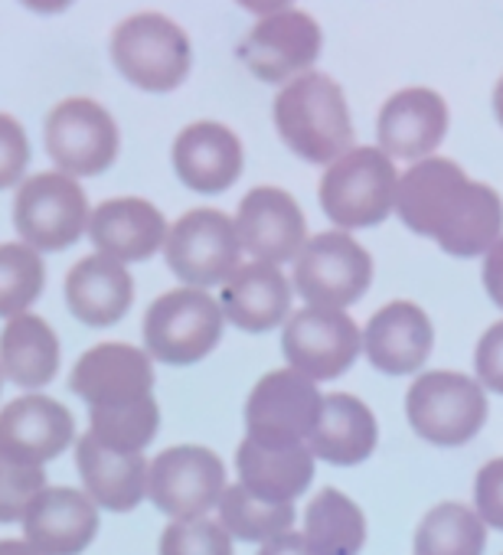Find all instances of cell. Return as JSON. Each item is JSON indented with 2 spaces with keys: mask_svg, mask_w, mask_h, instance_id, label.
I'll list each match as a JSON object with an SVG mask.
<instances>
[{
  "mask_svg": "<svg viewBox=\"0 0 503 555\" xmlns=\"http://www.w3.org/2000/svg\"><path fill=\"white\" fill-rule=\"evenodd\" d=\"M279 138L308 164L331 167L353 147V121L347 95L337 79L324 73H305L292 79L272 105Z\"/></svg>",
  "mask_w": 503,
  "mask_h": 555,
  "instance_id": "6da1fadb",
  "label": "cell"
},
{
  "mask_svg": "<svg viewBox=\"0 0 503 555\" xmlns=\"http://www.w3.org/2000/svg\"><path fill=\"white\" fill-rule=\"evenodd\" d=\"M112 63L141 92L164 95L183 86L193 66V47L180 24L144 11L112 30Z\"/></svg>",
  "mask_w": 503,
  "mask_h": 555,
  "instance_id": "7a4b0ae2",
  "label": "cell"
},
{
  "mask_svg": "<svg viewBox=\"0 0 503 555\" xmlns=\"http://www.w3.org/2000/svg\"><path fill=\"white\" fill-rule=\"evenodd\" d=\"M490 402L474 376L454 370H428L405 392V418L412 431L435 448H461L487 425Z\"/></svg>",
  "mask_w": 503,
  "mask_h": 555,
  "instance_id": "3957f363",
  "label": "cell"
},
{
  "mask_svg": "<svg viewBox=\"0 0 503 555\" xmlns=\"http://www.w3.org/2000/svg\"><path fill=\"white\" fill-rule=\"evenodd\" d=\"M396 186L399 173L392 157L379 147H350L324 170L318 196L324 216L350 232L379 225L389 212H396Z\"/></svg>",
  "mask_w": 503,
  "mask_h": 555,
  "instance_id": "277c9868",
  "label": "cell"
},
{
  "mask_svg": "<svg viewBox=\"0 0 503 555\" xmlns=\"http://www.w3.org/2000/svg\"><path fill=\"white\" fill-rule=\"evenodd\" d=\"M225 318L219 301L203 288L164 292L144 314L141 337L151 360L164 366H193L222 340Z\"/></svg>",
  "mask_w": 503,
  "mask_h": 555,
  "instance_id": "5b68a950",
  "label": "cell"
},
{
  "mask_svg": "<svg viewBox=\"0 0 503 555\" xmlns=\"http://www.w3.org/2000/svg\"><path fill=\"white\" fill-rule=\"evenodd\" d=\"M292 264V288L305 298L308 308L347 311L373 285L370 251L344 229L311 235Z\"/></svg>",
  "mask_w": 503,
  "mask_h": 555,
  "instance_id": "8992f818",
  "label": "cell"
},
{
  "mask_svg": "<svg viewBox=\"0 0 503 555\" xmlns=\"http://www.w3.org/2000/svg\"><path fill=\"white\" fill-rule=\"evenodd\" d=\"M89 196L76 177L47 170L17 186L14 225L24 245L43 251H63L76 245L89 229Z\"/></svg>",
  "mask_w": 503,
  "mask_h": 555,
  "instance_id": "52a82bcc",
  "label": "cell"
},
{
  "mask_svg": "<svg viewBox=\"0 0 503 555\" xmlns=\"http://www.w3.org/2000/svg\"><path fill=\"white\" fill-rule=\"evenodd\" d=\"M43 144L56 170L79 180L99 177L118 160L121 131L105 105L89 95H73L50 108L43 121Z\"/></svg>",
  "mask_w": 503,
  "mask_h": 555,
  "instance_id": "ba28073f",
  "label": "cell"
},
{
  "mask_svg": "<svg viewBox=\"0 0 503 555\" xmlns=\"http://www.w3.org/2000/svg\"><path fill=\"white\" fill-rule=\"evenodd\" d=\"M164 258L183 288H222L225 278L242 264L235 222L212 206L190 209L167 229Z\"/></svg>",
  "mask_w": 503,
  "mask_h": 555,
  "instance_id": "9c48e42d",
  "label": "cell"
},
{
  "mask_svg": "<svg viewBox=\"0 0 503 555\" xmlns=\"http://www.w3.org/2000/svg\"><path fill=\"white\" fill-rule=\"evenodd\" d=\"M282 353L288 370L308 376L311 383H327L357 363L363 353V331L347 311L305 305L285 321Z\"/></svg>",
  "mask_w": 503,
  "mask_h": 555,
  "instance_id": "30bf717a",
  "label": "cell"
},
{
  "mask_svg": "<svg viewBox=\"0 0 503 555\" xmlns=\"http://www.w3.org/2000/svg\"><path fill=\"white\" fill-rule=\"evenodd\" d=\"M324 396L318 383L295 370H272L245 399V438L262 444H301L321 418Z\"/></svg>",
  "mask_w": 503,
  "mask_h": 555,
  "instance_id": "8fae6325",
  "label": "cell"
},
{
  "mask_svg": "<svg viewBox=\"0 0 503 555\" xmlns=\"http://www.w3.org/2000/svg\"><path fill=\"white\" fill-rule=\"evenodd\" d=\"M225 487L222 457L203 444L167 448L151 461L147 470V500L170 519L206 516Z\"/></svg>",
  "mask_w": 503,
  "mask_h": 555,
  "instance_id": "7c38bea8",
  "label": "cell"
},
{
  "mask_svg": "<svg viewBox=\"0 0 503 555\" xmlns=\"http://www.w3.org/2000/svg\"><path fill=\"white\" fill-rule=\"evenodd\" d=\"M324 47V30L308 11H282L272 17H262L238 43L242 66L269 82H292L318 63Z\"/></svg>",
  "mask_w": 503,
  "mask_h": 555,
  "instance_id": "4fadbf2b",
  "label": "cell"
},
{
  "mask_svg": "<svg viewBox=\"0 0 503 555\" xmlns=\"http://www.w3.org/2000/svg\"><path fill=\"white\" fill-rule=\"evenodd\" d=\"M235 235L248 261L288 264L308 242V219L282 186H252L235 209Z\"/></svg>",
  "mask_w": 503,
  "mask_h": 555,
  "instance_id": "5bb4252c",
  "label": "cell"
},
{
  "mask_svg": "<svg viewBox=\"0 0 503 555\" xmlns=\"http://www.w3.org/2000/svg\"><path fill=\"white\" fill-rule=\"evenodd\" d=\"M470 177L461 170V164L448 157H425L415 160L396 186V216L402 225L415 235L438 238L448 222L461 212L467 193H470Z\"/></svg>",
  "mask_w": 503,
  "mask_h": 555,
  "instance_id": "9a60e30c",
  "label": "cell"
},
{
  "mask_svg": "<svg viewBox=\"0 0 503 555\" xmlns=\"http://www.w3.org/2000/svg\"><path fill=\"white\" fill-rule=\"evenodd\" d=\"M69 389L89 409H121L154 392V360L144 347L99 344L79 357L69 373Z\"/></svg>",
  "mask_w": 503,
  "mask_h": 555,
  "instance_id": "2e32d148",
  "label": "cell"
},
{
  "mask_svg": "<svg viewBox=\"0 0 503 555\" xmlns=\"http://www.w3.org/2000/svg\"><path fill=\"white\" fill-rule=\"evenodd\" d=\"M76 438L73 412L40 392L17 396L0 412V454L17 464L43 467L60 457Z\"/></svg>",
  "mask_w": 503,
  "mask_h": 555,
  "instance_id": "e0dca14e",
  "label": "cell"
},
{
  "mask_svg": "<svg viewBox=\"0 0 503 555\" xmlns=\"http://www.w3.org/2000/svg\"><path fill=\"white\" fill-rule=\"evenodd\" d=\"M448 105L435 89H402L386 99L376 118V141L386 157L425 160L444 141Z\"/></svg>",
  "mask_w": 503,
  "mask_h": 555,
  "instance_id": "ac0fdd59",
  "label": "cell"
},
{
  "mask_svg": "<svg viewBox=\"0 0 503 555\" xmlns=\"http://www.w3.org/2000/svg\"><path fill=\"white\" fill-rule=\"evenodd\" d=\"M292 282L282 268L245 261L238 264L219 292V308L225 324L245 334H269L292 318Z\"/></svg>",
  "mask_w": 503,
  "mask_h": 555,
  "instance_id": "d6986e66",
  "label": "cell"
},
{
  "mask_svg": "<svg viewBox=\"0 0 503 555\" xmlns=\"http://www.w3.org/2000/svg\"><path fill=\"white\" fill-rule=\"evenodd\" d=\"M167 229L170 225L154 203L141 196H115L92 209L86 235L92 238L99 255L121 264H134L147 261L154 251L164 248Z\"/></svg>",
  "mask_w": 503,
  "mask_h": 555,
  "instance_id": "ffe728a7",
  "label": "cell"
},
{
  "mask_svg": "<svg viewBox=\"0 0 503 555\" xmlns=\"http://www.w3.org/2000/svg\"><path fill=\"white\" fill-rule=\"evenodd\" d=\"M435 347L431 318L412 301H392L379 308L363 331V353L373 370L386 376L418 373Z\"/></svg>",
  "mask_w": 503,
  "mask_h": 555,
  "instance_id": "44dd1931",
  "label": "cell"
},
{
  "mask_svg": "<svg viewBox=\"0 0 503 555\" xmlns=\"http://www.w3.org/2000/svg\"><path fill=\"white\" fill-rule=\"evenodd\" d=\"M173 173L193 193H222L242 177V141L219 121H193L173 138Z\"/></svg>",
  "mask_w": 503,
  "mask_h": 555,
  "instance_id": "7402d4cb",
  "label": "cell"
},
{
  "mask_svg": "<svg viewBox=\"0 0 503 555\" xmlns=\"http://www.w3.org/2000/svg\"><path fill=\"white\" fill-rule=\"evenodd\" d=\"M95 535L99 506L76 487H47L24 516V539L40 555H82Z\"/></svg>",
  "mask_w": 503,
  "mask_h": 555,
  "instance_id": "603a6c76",
  "label": "cell"
},
{
  "mask_svg": "<svg viewBox=\"0 0 503 555\" xmlns=\"http://www.w3.org/2000/svg\"><path fill=\"white\" fill-rule=\"evenodd\" d=\"M134 305L131 271L99 251L79 258L66 274V308L86 327H112Z\"/></svg>",
  "mask_w": 503,
  "mask_h": 555,
  "instance_id": "cb8c5ba5",
  "label": "cell"
},
{
  "mask_svg": "<svg viewBox=\"0 0 503 555\" xmlns=\"http://www.w3.org/2000/svg\"><path fill=\"white\" fill-rule=\"evenodd\" d=\"M318 457L311 454L308 441L301 444H262L242 438L235 451L238 483L269 503H295L314 480Z\"/></svg>",
  "mask_w": 503,
  "mask_h": 555,
  "instance_id": "d4e9b609",
  "label": "cell"
},
{
  "mask_svg": "<svg viewBox=\"0 0 503 555\" xmlns=\"http://www.w3.org/2000/svg\"><path fill=\"white\" fill-rule=\"evenodd\" d=\"M76 464L89 500L112 513H128L147 496V457L138 451H115L95 435H82L76 444Z\"/></svg>",
  "mask_w": 503,
  "mask_h": 555,
  "instance_id": "484cf974",
  "label": "cell"
},
{
  "mask_svg": "<svg viewBox=\"0 0 503 555\" xmlns=\"http://www.w3.org/2000/svg\"><path fill=\"white\" fill-rule=\"evenodd\" d=\"M379 444V425L370 405L350 392H331L324 396L321 418L308 438V448L318 461H327L334 467H353L363 464Z\"/></svg>",
  "mask_w": 503,
  "mask_h": 555,
  "instance_id": "4316f807",
  "label": "cell"
},
{
  "mask_svg": "<svg viewBox=\"0 0 503 555\" xmlns=\"http://www.w3.org/2000/svg\"><path fill=\"white\" fill-rule=\"evenodd\" d=\"M0 373L27 392L50 386L60 373L56 331L30 311L8 321L4 334H0Z\"/></svg>",
  "mask_w": 503,
  "mask_h": 555,
  "instance_id": "83f0119b",
  "label": "cell"
},
{
  "mask_svg": "<svg viewBox=\"0 0 503 555\" xmlns=\"http://www.w3.org/2000/svg\"><path fill=\"white\" fill-rule=\"evenodd\" d=\"M305 539L318 555H360L366 545V516L344 490H321L305 509Z\"/></svg>",
  "mask_w": 503,
  "mask_h": 555,
  "instance_id": "f1b7e54d",
  "label": "cell"
},
{
  "mask_svg": "<svg viewBox=\"0 0 503 555\" xmlns=\"http://www.w3.org/2000/svg\"><path fill=\"white\" fill-rule=\"evenodd\" d=\"M503 235V199L487 183H470V193L461 212L448 222V229L435 238L444 255L454 258H483L487 248Z\"/></svg>",
  "mask_w": 503,
  "mask_h": 555,
  "instance_id": "f546056e",
  "label": "cell"
},
{
  "mask_svg": "<svg viewBox=\"0 0 503 555\" xmlns=\"http://www.w3.org/2000/svg\"><path fill=\"white\" fill-rule=\"evenodd\" d=\"M219 513V526L238 539V542H272L279 535H285L295 526V503H269L256 493H248L242 483H229L216 503Z\"/></svg>",
  "mask_w": 503,
  "mask_h": 555,
  "instance_id": "4dcf8cb0",
  "label": "cell"
},
{
  "mask_svg": "<svg viewBox=\"0 0 503 555\" xmlns=\"http://www.w3.org/2000/svg\"><path fill=\"white\" fill-rule=\"evenodd\" d=\"M483 519L457 500L431 506L415 529V555H483Z\"/></svg>",
  "mask_w": 503,
  "mask_h": 555,
  "instance_id": "1f68e13d",
  "label": "cell"
},
{
  "mask_svg": "<svg viewBox=\"0 0 503 555\" xmlns=\"http://www.w3.org/2000/svg\"><path fill=\"white\" fill-rule=\"evenodd\" d=\"M47 288L43 255L24 242H0V321H14Z\"/></svg>",
  "mask_w": 503,
  "mask_h": 555,
  "instance_id": "d6a6232c",
  "label": "cell"
},
{
  "mask_svg": "<svg viewBox=\"0 0 503 555\" xmlns=\"http://www.w3.org/2000/svg\"><path fill=\"white\" fill-rule=\"evenodd\" d=\"M157 428H160V409L154 396L121 409H89V435H95L102 444L115 451L144 454V448L157 438Z\"/></svg>",
  "mask_w": 503,
  "mask_h": 555,
  "instance_id": "836d02e7",
  "label": "cell"
},
{
  "mask_svg": "<svg viewBox=\"0 0 503 555\" xmlns=\"http://www.w3.org/2000/svg\"><path fill=\"white\" fill-rule=\"evenodd\" d=\"M160 555H232V535L219 519H170L160 532Z\"/></svg>",
  "mask_w": 503,
  "mask_h": 555,
  "instance_id": "e575fe53",
  "label": "cell"
},
{
  "mask_svg": "<svg viewBox=\"0 0 503 555\" xmlns=\"http://www.w3.org/2000/svg\"><path fill=\"white\" fill-rule=\"evenodd\" d=\"M47 490L43 467L17 464L0 454V522H24L37 496Z\"/></svg>",
  "mask_w": 503,
  "mask_h": 555,
  "instance_id": "d590c367",
  "label": "cell"
},
{
  "mask_svg": "<svg viewBox=\"0 0 503 555\" xmlns=\"http://www.w3.org/2000/svg\"><path fill=\"white\" fill-rule=\"evenodd\" d=\"M27 164H30V141L24 125L14 115L0 112V190L21 186Z\"/></svg>",
  "mask_w": 503,
  "mask_h": 555,
  "instance_id": "8d00e7d4",
  "label": "cell"
},
{
  "mask_svg": "<svg viewBox=\"0 0 503 555\" xmlns=\"http://www.w3.org/2000/svg\"><path fill=\"white\" fill-rule=\"evenodd\" d=\"M474 513L487 529L503 532V457H493L480 467L474 480Z\"/></svg>",
  "mask_w": 503,
  "mask_h": 555,
  "instance_id": "74e56055",
  "label": "cell"
},
{
  "mask_svg": "<svg viewBox=\"0 0 503 555\" xmlns=\"http://www.w3.org/2000/svg\"><path fill=\"white\" fill-rule=\"evenodd\" d=\"M474 379L483 386V392L503 396V321L490 324L474 350Z\"/></svg>",
  "mask_w": 503,
  "mask_h": 555,
  "instance_id": "f35d334b",
  "label": "cell"
},
{
  "mask_svg": "<svg viewBox=\"0 0 503 555\" xmlns=\"http://www.w3.org/2000/svg\"><path fill=\"white\" fill-rule=\"evenodd\" d=\"M480 282H483L487 298L503 311V235H500V238L487 248V255H483Z\"/></svg>",
  "mask_w": 503,
  "mask_h": 555,
  "instance_id": "ab89813d",
  "label": "cell"
},
{
  "mask_svg": "<svg viewBox=\"0 0 503 555\" xmlns=\"http://www.w3.org/2000/svg\"><path fill=\"white\" fill-rule=\"evenodd\" d=\"M259 555H318V552L311 548V542L305 539V532L288 529L285 535L266 542V545L259 548Z\"/></svg>",
  "mask_w": 503,
  "mask_h": 555,
  "instance_id": "60d3db41",
  "label": "cell"
},
{
  "mask_svg": "<svg viewBox=\"0 0 503 555\" xmlns=\"http://www.w3.org/2000/svg\"><path fill=\"white\" fill-rule=\"evenodd\" d=\"M235 4L256 17H272V14L292 11V0H235Z\"/></svg>",
  "mask_w": 503,
  "mask_h": 555,
  "instance_id": "b9f144b4",
  "label": "cell"
},
{
  "mask_svg": "<svg viewBox=\"0 0 503 555\" xmlns=\"http://www.w3.org/2000/svg\"><path fill=\"white\" fill-rule=\"evenodd\" d=\"M21 4L27 11H34V14H40V17H56V14L73 8V0H21Z\"/></svg>",
  "mask_w": 503,
  "mask_h": 555,
  "instance_id": "7bdbcfd3",
  "label": "cell"
},
{
  "mask_svg": "<svg viewBox=\"0 0 503 555\" xmlns=\"http://www.w3.org/2000/svg\"><path fill=\"white\" fill-rule=\"evenodd\" d=\"M0 555H40L27 539H0Z\"/></svg>",
  "mask_w": 503,
  "mask_h": 555,
  "instance_id": "ee69618b",
  "label": "cell"
},
{
  "mask_svg": "<svg viewBox=\"0 0 503 555\" xmlns=\"http://www.w3.org/2000/svg\"><path fill=\"white\" fill-rule=\"evenodd\" d=\"M493 115H496V121H500V128H503V76H500L496 86H493Z\"/></svg>",
  "mask_w": 503,
  "mask_h": 555,
  "instance_id": "f6af8a7d",
  "label": "cell"
},
{
  "mask_svg": "<svg viewBox=\"0 0 503 555\" xmlns=\"http://www.w3.org/2000/svg\"><path fill=\"white\" fill-rule=\"evenodd\" d=\"M0 386H4V373H0Z\"/></svg>",
  "mask_w": 503,
  "mask_h": 555,
  "instance_id": "bcb514c9",
  "label": "cell"
}]
</instances>
